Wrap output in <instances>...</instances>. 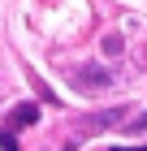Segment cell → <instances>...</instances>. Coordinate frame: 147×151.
<instances>
[{
  "label": "cell",
  "mask_w": 147,
  "mask_h": 151,
  "mask_svg": "<svg viewBox=\"0 0 147 151\" xmlns=\"http://www.w3.org/2000/svg\"><path fill=\"white\" fill-rule=\"evenodd\" d=\"M4 121H9V129L17 134V129H26V125H35V121H39V108H35V104H17Z\"/></svg>",
  "instance_id": "cell-1"
},
{
  "label": "cell",
  "mask_w": 147,
  "mask_h": 151,
  "mask_svg": "<svg viewBox=\"0 0 147 151\" xmlns=\"http://www.w3.org/2000/svg\"><path fill=\"white\" fill-rule=\"evenodd\" d=\"M78 82H82V91H95V86H108V73H104L100 65H82Z\"/></svg>",
  "instance_id": "cell-2"
},
{
  "label": "cell",
  "mask_w": 147,
  "mask_h": 151,
  "mask_svg": "<svg viewBox=\"0 0 147 151\" xmlns=\"http://www.w3.org/2000/svg\"><path fill=\"white\" fill-rule=\"evenodd\" d=\"M0 151H17V138H13V129H9V125L0 129Z\"/></svg>",
  "instance_id": "cell-3"
},
{
  "label": "cell",
  "mask_w": 147,
  "mask_h": 151,
  "mask_svg": "<svg viewBox=\"0 0 147 151\" xmlns=\"http://www.w3.org/2000/svg\"><path fill=\"white\" fill-rule=\"evenodd\" d=\"M113 151H147V147H113Z\"/></svg>",
  "instance_id": "cell-4"
},
{
  "label": "cell",
  "mask_w": 147,
  "mask_h": 151,
  "mask_svg": "<svg viewBox=\"0 0 147 151\" xmlns=\"http://www.w3.org/2000/svg\"><path fill=\"white\" fill-rule=\"evenodd\" d=\"M65 151H74V147H65Z\"/></svg>",
  "instance_id": "cell-5"
}]
</instances>
